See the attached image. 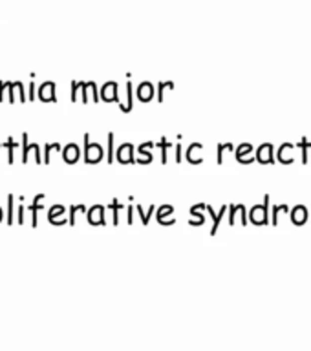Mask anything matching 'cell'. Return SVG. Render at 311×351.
I'll return each instance as SVG.
<instances>
[{"mask_svg":"<svg viewBox=\"0 0 311 351\" xmlns=\"http://www.w3.org/2000/svg\"><path fill=\"white\" fill-rule=\"evenodd\" d=\"M39 99L42 102H57L55 97V83L46 81L39 86Z\"/></svg>","mask_w":311,"mask_h":351,"instance_id":"cell-1","label":"cell"},{"mask_svg":"<svg viewBox=\"0 0 311 351\" xmlns=\"http://www.w3.org/2000/svg\"><path fill=\"white\" fill-rule=\"evenodd\" d=\"M77 158H79V148H77V145L70 143L68 147H64V150H62V159H64L66 163H70V165L75 163Z\"/></svg>","mask_w":311,"mask_h":351,"instance_id":"cell-2","label":"cell"},{"mask_svg":"<svg viewBox=\"0 0 311 351\" xmlns=\"http://www.w3.org/2000/svg\"><path fill=\"white\" fill-rule=\"evenodd\" d=\"M44 199V194H37L33 198V205H29L28 210H31V227L37 229V220H39V216H37V210L42 209V205H39L40 201Z\"/></svg>","mask_w":311,"mask_h":351,"instance_id":"cell-3","label":"cell"},{"mask_svg":"<svg viewBox=\"0 0 311 351\" xmlns=\"http://www.w3.org/2000/svg\"><path fill=\"white\" fill-rule=\"evenodd\" d=\"M13 210H15V196L13 194H7V225H13L15 223V218H13Z\"/></svg>","mask_w":311,"mask_h":351,"instance_id":"cell-4","label":"cell"},{"mask_svg":"<svg viewBox=\"0 0 311 351\" xmlns=\"http://www.w3.org/2000/svg\"><path fill=\"white\" fill-rule=\"evenodd\" d=\"M29 152H31V145L28 143V134L24 132V134H22V163L24 165L28 163Z\"/></svg>","mask_w":311,"mask_h":351,"instance_id":"cell-5","label":"cell"},{"mask_svg":"<svg viewBox=\"0 0 311 351\" xmlns=\"http://www.w3.org/2000/svg\"><path fill=\"white\" fill-rule=\"evenodd\" d=\"M4 147L7 148V163L9 165H13L15 163V161H13V150H15V147H17V145H15V141H13V137H7V141L4 143Z\"/></svg>","mask_w":311,"mask_h":351,"instance_id":"cell-6","label":"cell"},{"mask_svg":"<svg viewBox=\"0 0 311 351\" xmlns=\"http://www.w3.org/2000/svg\"><path fill=\"white\" fill-rule=\"evenodd\" d=\"M62 212H64V207H62V205H53L50 209V212H48V221L51 223V221L57 220V216L62 214Z\"/></svg>","mask_w":311,"mask_h":351,"instance_id":"cell-7","label":"cell"},{"mask_svg":"<svg viewBox=\"0 0 311 351\" xmlns=\"http://www.w3.org/2000/svg\"><path fill=\"white\" fill-rule=\"evenodd\" d=\"M51 148H53V150H59V145H57V143H53V145H44V163L48 165L50 163V152H51Z\"/></svg>","mask_w":311,"mask_h":351,"instance_id":"cell-8","label":"cell"},{"mask_svg":"<svg viewBox=\"0 0 311 351\" xmlns=\"http://www.w3.org/2000/svg\"><path fill=\"white\" fill-rule=\"evenodd\" d=\"M6 86H7V91H9V102H15V91H17V83H15V81H13V83L6 81Z\"/></svg>","mask_w":311,"mask_h":351,"instance_id":"cell-9","label":"cell"},{"mask_svg":"<svg viewBox=\"0 0 311 351\" xmlns=\"http://www.w3.org/2000/svg\"><path fill=\"white\" fill-rule=\"evenodd\" d=\"M37 95H35V83H29L28 86V101H35Z\"/></svg>","mask_w":311,"mask_h":351,"instance_id":"cell-10","label":"cell"},{"mask_svg":"<svg viewBox=\"0 0 311 351\" xmlns=\"http://www.w3.org/2000/svg\"><path fill=\"white\" fill-rule=\"evenodd\" d=\"M17 223L24 225V205H18V210H17Z\"/></svg>","mask_w":311,"mask_h":351,"instance_id":"cell-11","label":"cell"},{"mask_svg":"<svg viewBox=\"0 0 311 351\" xmlns=\"http://www.w3.org/2000/svg\"><path fill=\"white\" fill-rule=\"evenodd\" d=\"M7 91L6 81H0V102H4V93Z\"/></svg>","mask_w":311,"mask_h":351,"instance_id":"cell-12","label":"cell"},{"mask_svg":"<svg viewBox=\"0 0 311 351\" xmlns=\"http://www.w3.org/2000/svg\"><path fill=\"white\" fill-rule=\"evenodd\" d=\"M0 221H2V209H0Z\"/></svg>","mask_w":311,"mask_h":351,"instance_id":"cell-13","label":"cell"},{"mask_svg":"<svg viewBox=\"0 0 311 351\" xmlns=\"http://www.w3.org/2000/svg\"><path fill=\"white\" fill-rule=\"evenodd\" d=\"M2 147H4V145H0V148H2Z\"/></svg>","mask_w":311,"mask_h":351,"instance_id":"cell-14","label":"cell"}]
</instances>
